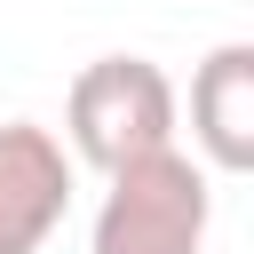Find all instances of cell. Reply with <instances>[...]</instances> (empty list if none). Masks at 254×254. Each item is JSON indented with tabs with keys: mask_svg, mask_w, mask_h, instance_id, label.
<instances>
[{
	"mask_svg": "<svg viewBox=\"0 0 254 254\" xmlns=\"http://www.w3.org/2000/svg\"><path fill=\"white\" fill-rule=\"evenodd\" d=\"M71 214V151L40 119L0 127V254H40Z\"/></svg>",
	"mask_w": 254,
	"mask_h": 254,
	"instance_id": "3",
	"label": "cell"
},
{
	"mask_svg": "<svg viewBox=\"0 0 254 254\" xmlns=\"http://www.w3.org/2000/svg\"><path fill=\"white\" fill-rule=\"evenodd\" d=\"M190 151L206 175H254V40H222L190 71Z\"/></svg>",
	"mask_w": 254,
	"mask_h": 254,
	"instance_id": "4",
	"label": "cell"
},
{
	"mask_svg": "<svg viewBox=\"0 0 254 254\" xmlns=\"http://www.w3.org/2000/svg\"><path fill=\"white\" fill-rule=\"evenodd\" d=\"M175 119H183V95L175 79L151 64V56H95L79 64L71 95H64V135H71V159L87 167H127V159H151L175 143Z\"/></svg>",
	"mask_w": 254,
	"mask_h": 254,
	"instance_id": "2",
	"label": "cell"
},
{
	"mask_svg": "<svg viewBox=\"0 0 254 254\" xmlns=\"http://www.w3.org/2000/svg\"><path fill=\"white\" fill-rule=\"evenodd\" d=\"M206 222H214V183L190 151H151L111 167L87 254H206Z\"/></svg>",
	"mask_w": 254,
	"mask_h": 254,
	"instance_id": "1",
	"label": "cell"
}]
</instances>
